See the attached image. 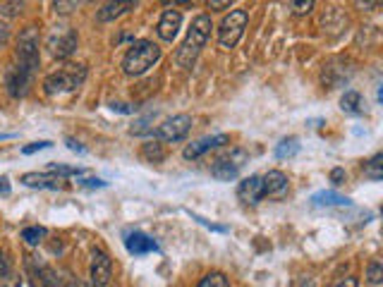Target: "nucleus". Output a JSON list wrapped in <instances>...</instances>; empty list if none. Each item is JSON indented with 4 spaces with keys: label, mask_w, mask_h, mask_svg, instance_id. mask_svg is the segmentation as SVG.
Wrapping results in <instances>:
<instances>
[{
    "label": "nucleus",
    "mask_w": 383,
    "mask_h": 287,
    "mask_svg": "<svg viewBox=\"0 0 383 287\" xmlns=\"http://www.w3.org/2000/svg\"><path fill=\"white\" fill-rule=\"evenodd\" d=\"M209 36H211V17L209 15L194 17V22H192V27L187 31V38H184L175 53V63L180 65V67L189 70L192 65H194L196 55L201 53V48L206 45Z\"/></svg>",
    "instance_id": "f257e3e1"
},
{
    "label": "nucleus",
    "mask_w": 383,
    "mask_h": 287,
    "mask_svg": "<svg viewBox=\"0 0 383 287\" xmlns=\"http://www.w3.org/2000/svg\"><path fill=\"white\" fill-rule=\"evenodd\" d=\"M158 58H161V48H158L154 41H137L127 50V55H125L122 70H125V75H130V77H140L149 67H154L158 63Z\"/></svg>",
    "instance_id": "f03ea898"
},
{
    "label": "nucleus",
    "mask_w": 383,
    "mask_h": 287,
    "mask_svg": "<svg viewBox=\"0 0 383 287\" xmlns=\"http://www.w3.org/2000/svg\"><path fill=\"white\" fill-rule=\"evenodd\" d=\"M12 65L31 77L36 75V67H38V31H36V27H26L22 34H19L15 63Z\"/></svg>",
    "instance_id": "7ed1b4c3"
},
{
    "label": "nucleus",
    "mask_w": 383,
    "mask_h": 287,
    "mask_svg": "<svg viewBox=\"0 0 383 287\" xmlns=\"http://www.w3.org/2000/svg\"><path fill=\"white\" fill-rule=\"evenodd\" d=\"M87 80V67L84 65H65L63 70L53 72L46 77L43 87L46 94H61V91H75Z\"/></svg>",
    "instance_id": "20e7f679"
},
{
    "label": "nucleus",
    "mask_w": 383,
    "mask_h": 287,
    "mask_svg": "<svg viewBox=\"0 0 383 287\" xmlns=\"http://www.w3.org/2000/svg\"><path fill=\"white\" fill-rule=\"evenodd\" d=\"M247 19L249 15L244 10H230V15L221 22V29H218V43L223 48H235L240 43V38L247 29Z\"/></svg>",
    "instance_id": "39448f33"
},
{
    "label": "nucleus",
    "mask_w": 383,
    "mask_h": 287,
    "mask_svg": "<svg viewBox=\"0 0 383 287\" xmlns=\"http://www.w3.org/2000/svg\"><path fill=\"white\" fill-rule=\"evenodd\" d=\"M247 163H249V153L244 151V148H233V151L221 156V158L211 166V175L221 182H230L237 178V173H240Z\"/></svg>",
    "instance_id": "423d86ee"
},
{
    "label": "nucleus",
    "mask_w": 383,
    "mask_h": 287,
    "mask_svg": "<svg viewBox=\"0 0 383 287\" xmlns=\"http://www.w3.org/2000/svg\"><path fill=\"white\" fill-rule=\"evenodd\" d=\"M192 129V117L189 115H173L163 120L156 129V136L161 141H182Z\"/></svg>",
    "instance_id": "0eeeda50"
},
{
    "label": "nucleus",
    "mask_w": 383,
    "mask_h": 287,
    "mask_svg": "<svg viewBox=\"0 0 383 287\" xmlns=\"http://www.w3.org/2000/svg\"><path fill=\"white\" fill-rule=\"evenodd\" d=\"M79 38L70 27H58L48 36V50L53 58H70L77 50Z\"/></svg>",
    "instance_id": "6e6552de"
},
{
    "label": "nucleus",
    "mask_w": 383,
    "mask_h": 287,
    "mask_svg": "<svg viewBox=\"0 0 383 287\" xmlns=\"http://www.w3.org/2000/svg\"><path fill=\"white\" fill-rule=\"evenodd\" d=\"M263 197H266V189H263L261 175H249V178H244L240 182V187H237V199L247 206L259 204Z\"/></svg>",
    "instance_id": "1a4fd4ad"
},
{
    "label": "nucleus",
    "mask_w": 383,
    "mask_h": 287,
    "mask_svg": "<svg viewBox=\"0 0 383 287\" xmlns=\"http://www.w3.org/2000/svg\"><path fill=\"white\" fill-rule=\"evenodd\" d=\"M110 276H113V261L105 251H94L91 256V283L96 287H105L110 283Z\"/></svg>",
    "instance_id": "9d476101"
},
{
    "label": "nucleus",
    "mask_w": 383,
    "mask_h": 287,
    "mask_svg": "<svg viewBox=\"0 0 383 287\" xmlns=\"http://www.w3.org/2000/svg\"><path fill=\"white\" fill-rule=\"evenodd\" d=\"M230 141V136L228 134H214V136H201L199 141H192L187 148L182 151V156L187 161H194V158H199V156H204L206 151H211V148H218V146H223V144H228Z\"/></svg>",
    "instance_id": "9b49d317"
},
{
    "label": "nucleus",
    "mask_w": 383,
    "mask_h": 287,
    "mask_svg": "<svg viewBox=\"0 0 383 287\" xmlns=\"http://www.w3.org/2000/svg\"><path fill=\"white\" fill-rule=\"evenodd\" d=\"M125 247H127V251L135 254V256H144V254L158 251V244L144 232H130L127 237H125Z\"/></svg>",
    "instance_id": "f8f14e48"
},
{
    "label": "nucleus",
    "mask_w": 383,
    "mask_h": 287,
    "mask_svg": "<svg viewBox=\"0 0 383 287\" xmlns=\"http://www.w3.org/2000/svg\"><path fill=\"white\" fill-rule=\"evenodd\" d=\"M180 24H182V15L177 10H166L161 15V22H158V36L163 41H173L180 31Z\"/></svg>",
    "instance_id": "ddd939ff"
},
{
    "label": "nucleus",
    "mask_w": 383,
    "mask_h": 287,
    "mask_svg": "<svg viewBox=\"0 0 383 287\" xmlns=\"http://www.w3.org/2000/svg\"><path fill=\"white\" fill-rule=\"evenodd\" d=\"M261 180H263V189H266V194H271V197H283L288 192V178L280 170H268Z\"/></svg>",
    "instance_id": "4468645a"
},
{
    "label": "nucleus",
    "mask_w": 383,
    "mask_h": 287,
    "mask_svg": "<svg viewBox=\"0 0 383 287\" xmlns=\"http://www.w3.org/2000/svg\"><path fill=\"white\" fill-rule=\"evenodd\" d=\"M31 287H61V283L48 266H38V269L31 266Z\"/></svg>",
    "instance_id": "2eb2a0df"
},
{
    "label": "nucleus",
    "mask_w": 383,
    "mask_h": 287,
    "mask_svg": "<svg viewBox=\"0 0 383 287\" xmlns=\"http://www.w3.org/2000/svg\"><path fill=\"white\" fill-rule=\"evenodd\" d=\"M22 185L26 187H34V189H61V180L56 178H46V175H38V173H26L22 175Z\"/></svg>",
    "instance_id": "dca6fc26"
},
{
    "label": "nucleus",
    "mask_w": 383,
    "mask_h": 287,
    "mask_svg": "<svg viewBox=\"0 0 383 287\" xmlns=\"http://www.w3.org/2000/svg\"><path fill=\"white\" fill-rule=\"evenodd\" d=\"M135 8H137V3H108L98 10V19H101V22H113V19L120 17L122 12L135 10Z\"/></svg>",
    "instance_id": "f3484780"
},
{
    "label": "nucleus",
    "mask_w": 383,
    "mask_h": 287,
    "mask_svg": "<svg viewBox=\"0 0 383 287\" xmlns=\"http://www.w3.org/2000/svg\"><path fill=\"white\" fill-rule=\"evenodd\" d=\"M312 201L316 206H347L350 204L347 197H340V194H335V192H319V194H314Z\"/></svg>",
    "instance_id": "a211bd4d"
},
{
    "label": "nucleus",
    "mask_w": 383,
    "mask_h": 287,
    "mask_svg": "<svg viewBox=\"0 0 383 287\" xmlns=\"http://www.w3.org/2000/svg\"><path fill=\"white\" fill-rule=\"evenodd\" d=\"M300 151V141L295 139V136H288V139H283L278 146H276V156L283 161V158H293Z\"/></svg>",
    "instance_id": "6ab92c4d"
},
{
    "label": "nucleus",
    "mask_w": 383,
    "mask_h": 287,
    "mask_svg": "<svg viewBox=\"0 0 383 287\" xmlns=\"http://www.w3.org/2000/svg\"><path fill=\"white\" fill-rule=\"evenodd\" d=\"M362 106V96L357 94V91H345L340 99V108L345 110V113H360Z\"/></svg>",
    "instance_id": "aec40b11"
},
{
    "label": "nucleus",
    "mask_w": 383,
    "mask_h": 287,
    "mask_svg": "<svg viewBox=\"0 0 383 287\" xmlns=\"http://www.w3.org/2000/svg\"><path fill=\"white\" fill-rule=\"evenodd\" d=\"M43 237H46V227H41V225H31V227H24L22 230V239L31 247H36Z\"/></svg>",
    "instance_id": "412c9836"
},
{
    "label": "nucleus",
    "mask_w": 383,
    "mask_h": 287,
    "mask_svg": "<svg viewBox=\"0 0 383 287\" xmlns=\"http://www.w3.org/2000/svg\"><path fill=\"white\" fill-rule=\"evenodd\" d=\"M144 158H149L151 163H161L163 158H166V151H163V146L156 141L144 144Z\"/></svg>",
    "instance_id": "4be33fe9"
},
{
    "label": "nucleus",
    "mask_w": 383,
    "mask_h": 287,
    "mask_svg": "<svg viewBox=\"0 0 383 287\" xmlns=\"http://www.w3.org/2000/svg\"><path fill=\"white\" fill-rule=\"evenodd\" d=\"M48 173L61 175V178H75V175H82V168L63 166V163H51V166H48Z\"/></svg>",
    "instance_id": "5701e85b"
},
{
    "label": "nucleus",
    "mask_w": 383,
    "mask_h": 287,
    "mask_svg": "<svg viewBox=\"0 0 383 287\" xmlns=\"http://www.w3.org/2000/svg\"><path fill=\"white\" fill-rule=\"evenodd\" d=\"M383 153H376L372 161L367 163V168H364V173H367V178H372V180H381L383 178V170H381V166H383Z\"/></svg>",
    "instance_id": "b1692460"
},
{
    "label": "nucleus",
    "mask_w": 383,
    "mask_h": 287,
    "mask_svg": "<svg viewBox=\"0 0 383 287\" xmlns=\"http://www.w3.org/2000/svg\"><path fill=\"white\" fill-rule=\"evenodd\" d=\"M196 287H230V283L223 273H209V276L201 278V283Z\"/></svg>",
    "instance_id": "393cba45"
},
{
    "label": "nucleus",
    "mask_w": 383,
    "mask_h": 287,
    "mask_svg": "<svg viewBox=\"0 0 383 287\" xmlns=\"http://www.w3.org/2000/svg\"><path fill=\"white\" fill-rule=\"evenodd\" d=\"M367 278H369V283H372V285H379L383 280V266L379 264V261H372V264H369Z\"/></svg>",
    "instance_id": "a878e982"
},
{
    "label": "nucleus",
    "mask_w": 383,
    "mask_h": 287,
    "mask_svg": "<svg viewBox=\"0 0 383 287\" xmlns=\"http://www.w3.org/2000/svg\"><path fill=\"white\" fill-rule=\"evenodd\" d=\"M51 146H53L51 141H34V144H29V146H24L22 153H24V156H31V153L43 151V148H51Z\"/></svg>",
    "instance_id": "bb28decb"
},
{
    "label": "nucleus",
    "mask_w": 383,
    "mask_h": 287,
    "mask_svg": "<svg viewBox=\"0 0 383 287\" xmlns=\"http://www.w3.org/2000/svg\"><path fill=\"white\" fill-rule=\"evenodd\" d=\"M290 8H293L295 15H309V12L314 10V0H307V3H293Z\"/></svg>",
    "instance_id": "cd10ccee"
},
{
    "label": "nucleus",
    "mask_w": 383,
    "mask_h": 287,
    "mask_svg": "<svg viewBox=\"0 0 383 287\" xmlns=\"http://www.w3.org/2000/svg\"><path fill=\"white\" fill-rule=\"evenodd\" d=\"M22 8H24L22 3H3V5H0V12L12 17V15H17V12H22Z\"/></svg>",
    "instance_id": "c85d7f7f"
},
{
    "label": "nucleus",
    "mask_w": 383,
    "mask_h": 287,
    "mask_svg": "<svg viewBox=\"0 0 383 287\" xmlns=\"http://www.w3.org/2000/svg\"><path fill=\"white\" fill-rule=\"evenodd\" d=\"M10 273V261H8V254L0 249V280H5V276Z\"/></svg>",
    "instance_id": "c756f323"
},
{
    "label": "nucleus",
    "mask_w": 383,
    "mask_h": 287,
    "mask_svg": "<svg viewBox=\"0 0 383 287\" xmlns=\"http://www.w3.org/2000/svg\"><path fill=\"white\" fill-rule=\"evenodd\" d=\"M8 41H10V27L5 22H0V48H3Z\"/></svg>",
    "instance_id": "7c9ffc66"
},
{
    "label": "nucleus",
    "mask_w": 383,
    "mask_h": 287,
    "mask_svg": "<svg viewBox=\"0 0 383 287\" xmlns=\"http://www.w3.org/2000/svg\"><path fill=\"white\" fill-rule=\"evenodd\" d=\"M331 182L333 185H342V182H345V170H342V168H335L331 173Z\"/></svg>",
    "instance_id": "2f4dec72"
},
{
    "label": "nucleus",
    "mask_w": 383,
    "mask_h": 287,
    "mask_svg": "<svg viewBox=\"0 0 383 287\" xmlns=\"http://www.w3.org/2000/svg\"><path fill=\"white\" fill-rule=\"evenodd\" d=\"M194 220H199L201 225H206V227H211V230H216V232H228V227H226V225H214V223H209V220L199 218V215H194Z\"/></svg>",
    "instance_id": "473e14b6"
},
{
    "label": "nucleus",
    "mask_w": 383,
    "mask_h": 287,
    "mask_svg": "<svg viewBox=\"0 0 383 287\" xmlns=\"http://www.w3.org/2000/svg\"><path fill=\"white\" fill-rule=\"evenodd\" d=\"M331 287H357V278H355V276L342 278V280H338L335 285H331Z\"/></svg>",
    "instance_id": "72a5a7b5"
},
{
    "label": "nucleus",
    "mask_w": 383,
    "mask_h": 287,
    "mask_svg": "<svg viewBox=\"0 0 383 287\" xmlns=\"http://www.w3.org/2000/svg\"><path fill=\"white\" fill-rule=\"evenodd\" d=\"M209 8L211 10H226V8H230V0H209Z\"/></svg>",
    "instance_id": "f704fd0d"
},
{
    "label": "nucleus",
    "mask_w": 383,
    "mask_h": 287,
    "mask_svg": "<svg viewBox=\"0 0 383 287\" xmlns=\"http://www.w3.org/2000/svg\"><path fill=\"white\" fill-rule=\"evenodd\" d=\"M79 185H82V187H98V189H101V187H105V182L98 180V178H89V180H82Z\"/></svg>",
    "instance_id": "c9c22d12"
},
{
    "label": "nucleus",
    "mask_w": 383,
    "mask_h": 287,
    "mask_svg": "<svg viewBox=\"0 0 383 287\" xmlns=\"http://www.w3.org/2000/svg\"><path fill=\"white\" fill-rule=\"evenodd\" d=\"M8 194H10V180L3 175V178H0V197H8Z\"/></svg>",
    "instance_id": "e433bc0d"
},
{
    "label": "nucleus",
    "mask_w": 383,
    "mask_h": 287,
    "mask_svg": "<svg viewBox=\"0 0 383 287\" xmlns=\"http://www.w3.org/2000/svg\"><path fill=\"white\" fill-rule=\"evenodd\" d=\"M56 12H70L72 8H77V3H53Z\"/></svg>",
    "instance_id": "4c0bfd02"
},
{
    "label": "nucleus",
    "mask_w": 383,
    "mask_h": 287,
    "mask_svg": "<svg viewBox=\"0 0 383 287\" xmlns=\"http://www.w3.org/2000/svg\"><path fill=\"white\" fill-rule=\"evenodd\" d=\"M113 110H117V113H132V108H127L125 106V103H113V106H110Z\"/></svg>",
    "instance_id": "58836bf2"
},
{
    "label": "nucleus",
    "mask_w": 383,
    "mask_h": 287,
    "mask_svg": "<svg viewBox=\"0 0 383 287\" xmlns=\"http://www.w3.org/2000/svg\"><path fill=\"white\" fill-rule=\"evenodd\" d=\"M68 146L72 148V151H79V153H82V151H84V148H82V146H79V144H77L75 139H68Z\"/></svg>",
    "instance_id": "ea45409f"
}]
</instances>
